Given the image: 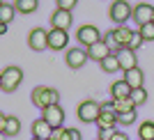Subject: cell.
Here are the masks:
<instances>
[{
	"mask_svg": "<svg viewBox=\"0 0 154 140\" xmlns=\"http://www.w3.org/2000/svg\"><path fill=\"white\" fill-rule=\"evenodd\" d=\"M14 7H16L19 14H32V12H37L39 0H14Z\"/></svg>",
	"mask_w": 154,
	"mask_h": 140,
	"instance_id": "obj_22",
	"label": "cell"
},
{
	"mask_svg": "<svg viewBox=\"0 0 154 140\" xmlns=\"http://www.w3.org/2000/svg\"><path fill=\"white\" fill-rule=\"evenodd\" d=\"M99 67H101V71H106V74H115V71L122 69V67H120V60H117L115 53H110L106 60H101V62H99Z\"/></svg>",
	"mask_w": 154,
	"mask_h": 140,
	"instance_id": "obj_20",
	"label": "cell"
},
{
	"mask_svg": "<svg viewBox=\"0 0 154 140\" xmlns=\"http://www.w3.org/2000/svg\"><path fill=\"white\" fill-rule=\"evenodd\" d=\"M76 39H78V44H83L85 48H88V46L101 41L103 37H101V30H99L97 26H81L78 32H76Z\"/></svg>",
	"mask_w": 154,
	"mask_h": 140,
	"instance_id": "obj_5",
	"label": "cell"
},
{
	"mask_svg": "<svg viewBox=\"0 0 154 140\" xmlns=\"http://www.w3.org/2000/svg\"><path fill=\"white\" fill-rule=\"evenodd\" d=\"M32 140H48V138H32Z\"/></svg>",
	"mask_w": 154,
	"mask_h": 140,
	"instance_id": "obj_34",
	"label": "cell"
},
{
	"mask_svg": "<svg viewBox=\"0 0 154 140\" xmlns=\"http://www.w3.org/2000/svg\"><path fill=\"white\" fill-rule=\"evenodd\" d=\"M117 122L122 124V126H131L136 122V110H131V113H122V115H117Z\"/></svg>",
	"mask_w": 154,
	"mask_h": 140,
	"instance_id": "obj_26",
	"label": "cell"
},
{
	"mask_svg": "<svg viewBox=\"0 0 154 140\" xmlns=\"http://www.w3.org/2000/svg\"><path fill=\"white\" fill-rule=\"evenodd\" d=\"M28 46H30L32 51H44L48 48V30L44 28H32L28 32Z\"/></svg>",
	"mask_w": 154,
	"mask_h": 140,
	"instance_id": "obj_6",
	"label": "cell"
},
{
	"mask_svg": "<svg viewBox=\"0 0 154 140\" xmlns=\"http://www.w3.org/2000/svg\"><path fill=\"white\" fill-rule=\"evenodd\" d=\"M138 140H154V122L145 120L138 126Z\"/></svg>",
	"mask_w": 154,
	"mask_h": 140,
	"instance_id": "obj_23",
	"label": "cell"
},
{
	"mask_svg": "<svg viewBox=\"0 0 154 140\" xmlns=\"http://www.w3.org/2000/svg\"><path fill=\"white\" fill-rule=\"evenodd\" d=\"M99 115H101V103L94 101V99H85L81 106H78V120L85 122V124H92L99 120Z\"/></svg>",
	"mask_w": 154,
	"mask_h": 140,
	"instance_id": "obj_4",
	"label": "cell"
},
{
	"mask_svg": "<svg viewBox=\"0 0 154 140\" xmlns=\"http://www.w3.org/2000/svg\"><path fill=\"white\" fill-rule=\"evenodd\" d=\"M113 35H115L117 46H120V48H124V46H129V44H131V39H134V35H136V32L131 30V28H127V26H117L115 30H113Z\"/></svg>",
	"mask_w": 154,
	"mask_h": 140,
	"instance_id": "obj_16",
	"label": "cell"
},
{
	"mask_svg": "<svg viewBox=\"0 0 154 140\" xmlns=\"http://www.w3.org/2000/svg\"><path fill=\"white\" fill-rule=\"evenodd\" d=\"M30 99H32V103H35L39 110H44V108H48V106L60 103V92L53 90V87H46V85H39V87L32 90Z\"/></svg>",
	"mask_w": 154,
	"mask_h": 140,
	"instance_id": "obj_1",
	"label": "cell"
},
{
	"mask_svg": "<svg viewBox=\"0 0 154 140\" xmlns=\"http://www.w3.org/2000/svg\"><path fill=\"white\" fill-rule=\"evenodd\" d=\"M69 135H71V140H83V135H81V131H78V129H74V126L69 129Z\"/></svg>",
	"mask_w": 154,
	"mask_h": 140,
	"instance_id": "obj_32",
	"label": "cell"
},
{
	"mask_svg": "<svg viewBox=\"0 0 154 140\" xmlns=\"http://www.w3.org/2000/svg\"><path fill=\"white\" fill-rule=\"evenodd\" d=\"M115 55H117V60H120L122 71H129V69H134V67H138V64H136V51H134V48H129V46L117 48Z\"/></svg>",
	"mask_w": 154,
	"mask_h": 140,
	"instance_id": "obj_14",
	"label": "cell"
},
{
	"mask_svg": "<svg viewBox=\"0 0 154 140\" xmlns=\"http://www.w3.org/2000/svg\"><path fill=\"white\" fill-rule=\"evenodd\" d=\"M51 135H53V126L44 117H39V120L32 122V138H48L51 140Z\"/></svg>",
	"mask_w": 154,
	"mask_h": 140,
	"instance_id": "obj_15",
	"label": "cell"
},
{
	"mask_svg": "<svg viewBox=\"0 0 154 140\" xmlns=\"http://www.w3.org/2000/svg\"><path fill=\"white\" fill-rule=\"evenodd\" d=\"M97 140H106V138H97Z\"/></svg>",
	"mask_w": 154,
	"mask_h": 140,
	"instance_id": "obj_35",
	"label": "cell"
},
{
	"mask_svg": "<svg viewBox=\"0 0 154 140\" xmlns=\"http://www.w3.org/2000/svg\"><path fill=\"white\" fill-rule=\"evenodd\" d=\"M124 81H127V83L131 85V90L143 87V83H145V74H143V69H140V67H134V69L124 71Z\"/></svg>",
	"mask_w": 154,
	"mask_h": 140,
	"instance_id": "obj_17",
	"label": "cell"
},
{
	"mask_svg": "<svg viewBox=\"0 0 154 140\" xmlns=\"http://www.w3.org/2000/svg\"><path fill=\"white\" fill-rule=\"evenodd\" d=\"M14 14H16V7H14V2L9 5V2H2L0 5V26H9L14 19Z\"/></svg>",
	"mask_w": 154,
	"mask_h": 140,
	"instance_id": "obj_21",
	"label": "cell"
},
{
	"mask_svg": "<svg viewBox=\"0 0 154 140\" xmlns=\"http://www.w3.org/2000/svg\"><path fill=\"white\" fill-rule=\"evenodd\" d=\"M113 108H115L117 115H122V113H131V110H136L138 106L134 103L131 96H127V99H113Z\"/></svg>",
	"mask_w": 154,
	"mask_h": 140,
	"instance_id": "obj_19",
	"label": "cell"
},
{
	"mask_svg": "<svg viewBox=\"0 0 154 140\" xmlns=\"http://www.w3.org/2000/svg\"><path fill=\"white\" fill-rule=\"evenodd\" d=\"M138 32H140V37L145 39V41H154V23H145V26H140Z\"/></svg>",
	"mask_w": 154,
	"mask_h": 140,
	"instance_id": "obj_25",
	"label": "cell"
},
{
	"mask_svg": "<svg viewBox=\"0 0 154 140\" xmlns=\"http://www.w3.org/2000/svg\"><path fill=\"white\" fill-rule=\"evenodd\" d=\"M0 133L2 135H14L21 133V120L19 117H14V115H0Z\"/></svg>",
	"mask_w": 154,
	"mask_h": 140,
	"instance_id": "obj_9",
	"label": "cell"
},
{
	"mask_svg": "<svg viewBox=\"0 0 154 140\" xmlns=\"http://www.w3.org/2000/svg\"><path fill=\"white\" fill-rule=\"evenodd\" d=\"M110 53H115V51H113V48H110L103 39H101V41H97V44H92V46H88V55H90V60H94V62L106 60Z\"/></svg>",
	"mask_w": 154,
	"mask_h": 140,
	"instance_id": "obj_13",
	"label": "cell"
},
{
	"mask_svg": "<svg viewBox=\"0 0 154 140\" xmlns=\"http://www.w3.org/2000/svg\"><path fill=\"white\" fill-rule=\"evenodd\" d=\"M152 23H154V19H152Z\"/></svg>",
	"mask_w": 154,
	"mask_h": 140,
	"instance_id": "obj_36",
	"label": "cell"
},
{
	"mask_svg": "<svg viewBox=\"0 0 154 140\" xmlns=\"http://www.w3.org/2000/svg\"><path fill=\"white\" fill-rule=\"evenodd\" d=\"M110 96L113 99H127V96H131V85L127 83V81H115V83L110 85Z\"/></svg>",
	"mask_w": 154,
	"mask_h": 140,
	"instance_id": "obj_18",
	"label": "cell"
},
{
	"mask_svg": "<svg viewBox=\"0 0 154 140\" xmlns=\"http://www.w3.org/2000/svg\"><path fill=\"white\" fill-rule=\"evenodd\" d=\"M131 99H134L136 106H143V103L147 101V90H145V87H136V90H131Z\"/></svg>",
	"mask_w": 154,
	"mask_h": 140,
	"instance_id": "obj_24",
	"label": "cell"
},
{
	"mask_svg": "<svg viewBox=\"0 0 154 140\" xmlns=\"http://www.w3.org/2000/svg\"><path fill=\"white\" fill-rule=\"evenodd\" d=\"M101 110H113V101H101Z\"/></svg>",
	"mask_w": 154,
	"mask_h": 140,
	"instance_id": "obj_33",
	"label": "cell"
},
{
	"mask_svg": "<svg viewBox=\"0 0 154 140\" xmlns=\"http://www.w3.org/2000/svg\"><path fill=\"white\" fill-rule=\"evenodd\" d=\"M143 41H145V39L140 37V32H136V35H134V39H131V44H129V48H134V51H136V48H140V44H143Z\"/></svg>",
	"mask_w": 154,
	"mask_h": 140,
	"instance_id": "obj_30",
	"label": "cell"
},
{
	"mask_svg": "<svg viewBox=\"0 0 154 140\" xmlns=\"http://www.w3.org/2000/svg\"><path fill=\"white\" fill-rule=\"evenodd\" d=\"M42 117H44L48 124H51L53 129L58 126H64V108L60 106V103H55V106H48V108L42 110Z\"/></svg>",
	"mask_w": 154,
	"mask_h": 140,
	"instance_id": "obj_8",
	"label": "cell"
},
{
	"mask_svg": "<svg viewBox=\"0 0 154 140\" xmlns=\"http://www.w3.org/2000/svg\"><path fill=\"white\" fill-rule=\"evenodd\" d=\"M55 5H58V9H67V12H71V9L78 5V0H55Z\"/></svg>",
	"mask_w": 154,
	"mask_h": 140,
	"instance_id": "obj_28",
	"label": "cell"
},
{
	"mask_svg": "<svg viewBox=\"0 0 154 140\" xmlns=\"http://www.w3.org/2000/svg\"><path fill=\"white\" fill-rule=\"evenodd\" d=\"M90 60V55H88V48H69L67 51V55H64V62H67V67L69 69H81L85 62Z\"/></svg>",
	"mask_w": 154,
	"mask_h": 140,
	"instance_id": "obj_7",
	"label": "cell"
},
{
	"mask_svg": "<svg viewBox=\"0 0 154 140\" xmlns=\"http://www.w3.org/2000/svg\"><path fill=\"white\" fill-rule=\"evenodd\" d=\"M21 81H23V71H21L19 67H7V69H2V74H0V90H2L5 94H12V92L19 90Z\"/></svg>",
	"mask_w": 154,
	"mask_h": 140,
	"instance_id": "obj_2",
	"label": "cell"
},
{
	"mask_svg": "<svg viewBox=\"0 0 154 140\" xmlns=\"http://www.w3.org/2000/svg\"><path fill=\"white\" fill-rule=\"evenodd\" d=\"M110 21L117 23V26H124L129 19H134V7L129 5L127 0H113L110 5Z\"/></svg>",
	"mask_w": 154,
	"mask_h": 140,
	"instance_id": "obj_3",
	"label": "cell"
},
{
	"mask_svg": "<svg viewBox=\"0 0 154 140\" xmlns=\"http://www.w3.org/2000/svg\"><path fill=\"white\" fill-rule=\"evenodd\" d=\"M108 140H129V135L124 133V131H113V133L108 135Z\"/></svg>",
	"mask_w": 154,
	"mask_h": 140,
	"instance_id": "obj_31",
	"label": "cell"
},
{
	"mask_svg": "<svg viewBox=\"0 0 154 140\" xmlns=\"http://www.w3.org/2000/svg\"><path fill=\"white\" fill-rule=\"evenodd\" d=\"M103 41H106V44H108L113 51H117V48H120V46H117V41H115V35H113V30L103 35Z\"/></svg>",
	"mask_w": 154,
	"mask_h": 140,
	"instance_id": "obj_29",
	"label": "cell"
},
{
	"mask_svg": "<svg viewBox=\"0 0 154 140\" xmlns=\"http://www.w3.org/2000/svg\"><path fill=\"white\" fill-rule=\"evenodd\" d=\"M51 140H71V135H69V129H64V126L53 129V135H51Z\"/></svg>",
	"mask_w": 154,
	"mask_h": 140,
	"instance_id": "obj_27",
	"label": "cell"
},
{
	"mask_svg": "<svg viewBox=\"0 0 154 140\" xmlns=\"http://www.w3.org/2000/svg\"><path fill=\"white\" fill-rule=\"evenodd\" d=\"M69 44V32L67 30H58V28H51L48 30V48L51 51H62Z\"/></svg>",
	"mask_w": 154,
	"mask_h": 140,
	"instance_id": "obj_10",
	"label": "cell"
},
{
	"mask_svg": "<svg viewBox=\"0 0 154 140\" xmlns=\"http://www.w3.org/2000/svg\"><path fill=\"white\" fill-rule=\"evenodd\" d=\"M152 19H154V7L149 2H138L134 7V21L138 28L145 26V23H152Z\"/></svg>",
	"mask_w": 154,
	"mask_h": 140,
	"instance_id": "obj_11",
	"label": "cell"
},
{
	"mask_svg": "<svg viewBox=\"0 0 154 140\" xmlns=\"http://www.w3.org/2000/svg\"><path fill=\"white\" fill-rule=\"evenodd\" d=\"M71 23H74V16H71V12H67V9H55V12L51 14V26L58 28V30H69Z\"/></svg>",
	"mask_w": 154,
	"mask_h": 140,
	"instance_id": "obj_12",
	"label": "cell"
}]
</instances>
